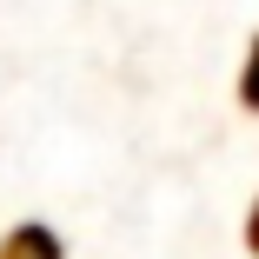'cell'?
Returning a JSON list of instances; mask_svg holds the SVG:
<instances>
[{"mask_svg":"<svg viewBox=\"0 0 259 259\" xmlns=\"http://www.w3.org/2000/svg\"><path fill=\"white\" fill-rule=\"evenodd\" d=\"M0 259H67V246H60V233H54V226L20 220V226L0 233Z\"/></svg>","mask_w":259,"mask_h":259,"instance_id":"1","label":"cell"},{"mask_svg":"<svg viewBox=\"0 0 259 259\" xmlns=\"http://www.w3.org/2000/svg\"><path fill=\"white\" fill-rule=\"evenodd\" d=\"M239 107H246V113H259V33H252L246 60H239Z\"/></svg>","mask_w":259,"mask_h":259,"instance_id":"2","label":"cell"},{"mask_svg":"<svg viewBox=\"0 0 259 259\" xmlns=\"http://www.w3.org/2000/svg\"><path fill=\"white\" fill-rule=\"evenodd\" d=\"M246 252L259 259V199H252V213H246Z\"/></svg>","mask_w":259,"mask_h":259,"instance_id":"3","label":"cell"}]
</instances>
